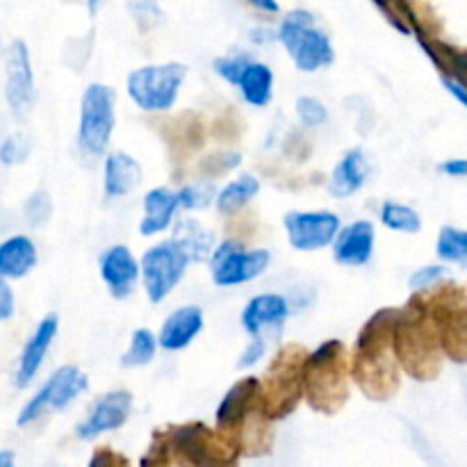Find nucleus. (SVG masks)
<instances>
[{
  "mask_svg": "<svg viewBox=\"0 0 467 467\" xmlns=\"http://www.w3.org/2000/svg\"><path fill=\"white\" fill-rule=\"evenodd\" d=\"M397 315L400 308L377 310L356 337L349 374L372 401H388L400 390V363L392 349Z\"/></svg>",
  "mask_w": 467,
  "mask_h": 467,
  "instance_id": "1",
  "label": "nucleus"
},
{
  "mask_svg": "<svg viewBox=\"0 0 467 467\" xmlns=\"http://www.w3.org/2000/svg\"><path fill=\"white\" fill-rule=\"evenodd\" d=\"M392 349L400 369H404L415 381H433L441 374L442 351L436 324L413 296L397 315Z\"/></svg>",
  "mask_w": 467,
  "mask_h": 467,
  "instance_id": "2",
  "label": "nucleus"
},
{
  "mask_svg": "<svg viewBox=\"0 0 467 467\" xmlns=\"http://www.w3.org/2000/svg\"><path fill=\"white\" fill-rule=\"evenodd\" d=\"M301 395L313 410L336 415L349 400V358L340 340H324L306 354Z\"/></svg>",
  "mask_w": 467,
  "mask_h": 467,
  "instance_id": "3",
  "label": "nucleus"
},
{
  "mask_svg": "<svg viewBox=\"0 0 467 467\" xmlns=\"http://www.w3.org/2000/svg\"><path fill=\"white\" fill-rule=\"evenodd\" d=\"M171 461L178 467H237L240 445L228 433L203 422H187L164 431Z\"/></svg>",
  "mask_w": 467,
  "mask_h": 467,
  "instance_id": "4",
  "label": "nucleus"
},
{
  "mask_svg": "<svg viewBox=\"0 0 467 467\" xmlns=\"http://www.w3.org/2000/svg\"><path fill=\"white\" fill-rule=\"evenodd\" d=\"M308 351L301 345H285L274 360L267 372L260 379V410L269 422L287 418L295 413L301 395V368Z\"/></svg>",
  "mask_w": 467,
  "mask_h": 467,
  "instance_id": "5",
  "label": "nucleus"
},
{
  "mask_svg": "<svg viewBox=\"0 0 467 467\" xmlns=\"http://www.w3.org/2000/svg\"><path fill=\"white\" fill-rule=\"evenodd\" d=\"M276 39L285 46L295 67L304 73L319 71L336 59L331 36L319 30L315 16L306 9H295L283 18Z\"/></svg>",
  "mask_w": 467,
  "mask_h": 467,
  "instance_id": "6",
  "label": "nucleus"
},
{
  "mask_svg": "<svg viewBox=\"0 0 467 467\" xmlns=\"http://www.w3.org/2000/svg\"><path fill=\"white\" fill-rule=\"evenodd\" d=\"M187 67L181 62L146 64L130 71L126 91L132 103L144 112H169L181 96Z\"/></svg>",
  "mask_w": 467,
  "mask_h": 467,
  "instance_id": "7",
  "label": "nucleus"
},
{
  "mask_svg": "<svg viewBox=\"0 0 467 467\" xmlns=\"http://www.w3.org/2000/svg\"><path fill=\"white\" fill-rule=\"evenodd\" d=\"M114 103L117 94L112 87L94 82L85 89L80 100V121H78V146L87 158H100L112 140Z\"/></svg>",
  "mask_w": 467,
  "mask_h": 467,
  "instance_id": "8",
  "label": "nucleus"
},
{
  "mask_svg": "<svg viewBox=\"0 0 467 467\" xmlns=\"http://www.w3.org/2000/svg\"><path fill=\"white\" fill-rule=\"evenodd\" d=\"M187 265L190 258L173 240L160 242L141 255L140 276L150 304H162L171 295L173 287L185 276Z\"/></svg>",
  "mask_w": 467,
  "mask_h": 467,
  "instance_id": "9",
  "label": "nucleus"
},
{
  "mask_svg": "<svg viewBox=\"0 0 467 467\" xmlns=\"http://www.w3.org/2000/svg\"><path fill=\"white\" fill-rule=\"evenodd\" d=\"M89 390V379L76 365H62L48 377V381L35 392L30 401L18 413V427H27L39 420L46 410H62L78 400L82 392Z\"/></svg>",
  "mask_w": 467,
  "mask_h": 467,
  "instance_id": "10",
  "label": "nucleus"
},
{
  "mask_svg": "<svg viewBox=\"0 0 467 467\" xmlns=\"http://www.w3.org/2000/svg\"><path fill=\"white\" fill-rule=\"evenodd\" d=\"M269 263L272 254L267 249L246 251L240 242L223 240L210 255V274L217 287H233L263 276Z\"/></svg>",
  "mask_w": 467,
  "mask_h": 467,
  "instance_id": "11",
  "label": "nucleus"
},
{
  "mask_svg": "<svg viewBox=\"0 0 467 467\" xmlns=\"http://www.w3.org/2000/svg\"><path fill=\"white\" fill-rule=\"evenodd\" d=\"M283 226H285L292 249L313 254L333 244L342 223L340 217L331 210H310V213L292 210L283 217Z\"/></svg>",
  "mask_w": 467,
  "mask_h": 467,
  "instance_id": "12",
  "label": "nucleus"
},
{
  "mask_svg": "<svg viewBox=\"0 0 467 467\" xmlns=\"http://www.w3.org/2000/svg\"><path fill=\"white\" fill-rule=\"evenodd\" d=\"M5 99L16 117H23L35 100V73L30 50L23 39L12 41L5 53Z\"/></svg>",
  "mask_w": 467,
  "mask_h": 467,
  "instance_id": "13",
  "label": "nucleus"
},
{
  "mask_svg": "<svg viewBox=\"0 0 467 467\" xmlns=\"http://www.w3.org/2000/svg\"><path fill=\"white\" fill-rule=\"evenodd\" d=\"M132 410V395L128 390H112L96 400L91 406L89 418L78 424L76 436L80 441H94L100 433L117 431L128 422Z\"/></svg>",
  "mask_w": 467,
  "mask_h": 467,
  "instance_id": "14",
  "label": "nucleus"
},
{
  "mask_svg": "<svg viewBox=\"0 0 467 467\" xmlns=\"http://www.w3.org/2000/svg\"><path fill=\"white\" fill-rule=\"evenodd\" d=\"M57 331H59V317L55 313L46 315V317L36 324L32 336L27 337L26 345H23L21 356H18V368H16V374H14V386L21 388V390L30 386L32 379L39 374L41 365H44L46 360V354H48Z\"/></svg>",
  "mask_w": 467,
  "mask_h": 467,
  "instance_id": "15",
  "label": "nucleus"
},
{
  "mask_svg": "<svg viewBox=\"0 0 467 467\" xmlns=\"http://www.w3.org/2000/svg\"><path fill=\"white\" fill-rule=\"evenodd\" d=\"M100 278L108 285L109 295L114 299L123 301L135 292L137 281H140V263L132 255V251L123 244H114L100 255Z\"/></svg>",
  "mask_w": 467,
  "mask_h": 467,
  "instance_id": "16",
  "label": "nucleus"
},
{
  "mask_svg": "<svg viewBox=\"0 0 467 467\" xmlns=\"http://www.w3.org/2000/svg\"><path fill=\"white\" fill-rule=\"evenodd\" d=\"M374 242H377V231H374V223L368 222V219L351 222L345 228L340 226L331 244L333 260L337 265H345V267H363L372 260Z\"/></svg>",
  "mask_w": 467,
  "mask_h": 467,
  "instance_id": "17",
  "label": "nucleus"
},
{
  "mask_svg": "<svg viewBox=\"0 0 467 467\" xmlns=\"http://www.w3.org/2000/svg\"><path fill=\"white\" fill-rule=\"evenodd\" d=\"M201 331H203V310L199 306H182L164 319L158 347L167 351H181L190 347Z\"/></svg>",
  "mask_w": 467,
  "mask_h": 467,
  "instance_id": "18",
  "label": "nucleus"
},
{
  "mask_svg": "<svg viewBox=\"0 0 467 467\" xmlns=\"http://www.w3.org/2000/svg\"><path fill=\"white\" fill-rule=\"evenodd\" d=\"M290 315V304L283 295H258L254 299H249V304L242 310V328H244L249 336H260L265 328L278 327L283 324Z\"/></svg>",
  "mask_w": 467,
  "mask_h": 467,
  "instance_id": "19",
  "label": "nucleus"
},
{
  "mask_svg": "<svg viewBox=\"0 0 467 467\" xmlns=\"http://www.w3.org/2000/svg\"><path fill=\"white\" fill-rule=\"evenodd\" d=\"M39 263L35 242L27 235H12L0 242V278L18 281L26 278Z\"/></svg>",
  "mask_w": 467,
  "mask_h": 467,
  "instance_id": "20",
  "label": "nucleus"
},
{
  "mask_svg": "<svg viewBox=\"0 0 467 467\" xmlns=\"http://www.w3.org/2000/svg\"><path fill=\"white\" fill-rule=\"evenodd\" d=\"M368 171L369 169L363 149H349L333 169L331 181H328V194L333 199H349L356 192L363 190Z\"/></svg>",
  "mask_w": 467,
  "mask_h": 467,
  "instance_id": "21",
  "label": "nucleus"
},
{
  "mask_svg": "<svg viewBox=\"0 0 467 467\" xmlns=\"http://www.w3.org/2000/svg\"><path fill=\"white\" fill-rule=\"evenodd\" d=\"M141 182V167L132 155L123 150H112L105 158V178L103 190L108 199H121L128 196Z\"/></svg>",
  "mask_w": 467,
  "mask_h": 467,
  "instance_id": "22",
  "label": "nucleus"
},
{
  "mask_svg": "<svg viewBox=\"0 0 467 467\" xmlns=\"http://www.w3.org/2000/svg\"><path fill=\"white\" fill-rule=\"evenodd\" d=\"M178 210L176 192L169 187H155V190L146 192L144 196V219L140 223V233L144 237H153L158 233L167 231L173 223Z\"/></svg>",
  "mask_w": 467,
  "mask_h": 467,
  "instance_id": "23",
  "label": "nucleus"
},
{
  "mask_svg": "<svg viewBox=\"0 0 467 467\" xmlns=\"http://www.w3.org/2000/svg\"><path fill=\"white\" fill-rule=\"evenodd\" d=\"M173 242L185 251L190 263H205L217 246V237L210 228H205L199 219L185 217L173 228Z\"/></svg>",
  "mask_w": 467,
  "mask_h": 467,
  "instance_id": "24",
  "label": "nucleus"
},
{
  "mask_svg": "<svg viewBox=\"0 0 467 467\" xmlns=\"http://www.w3.org/2000/svg\"><path fill=\"white\" fill-rule=\"evenodd\" d=\"M420 46L427 53V57L436 64L442 78H454V80L465 82V53L456 46L447 44V41L438 39L436 35H427V32H415Z\"/></svg>",
  "mask_w": 467,
  "mask_h": 467,
  "instance_id": "25",
  "label": "nucleus"
},
{
  "mask_svg": "<svg viewBox=\"0 0 467 467\" xmlns=\"http://www.w3.org/2000/svg\"><path fill=\"white\" fill-rule=\"evenodd\" d=\"M242 99L254 108H267L274 99V71L263 62L251 59L237 80Z\"/></svg>",
  "mask_w": 467,
  "mask_h": 467,
  "instance_id": "26",
  "label": "nucleus"
},
{
  "mask_svg": "<svg viewBox=\"0 0 467 467\" xmlns=\"http://www.w3.org/2000/svg\"><path fill=\"white\" fill-rule=\"evenodd\" d=\"M260 192V181L251 173H242L240 178L228 182L217 196H214V203L222 214H235L240 213L244 205H249L251 201L258 196Z\"/></svg>",
  "mask_w": 467,
  "mask_h": 467,
  "instance_id": "27",
  "label": "nucleus"
},
{
  "mask_svg": "<svg viewBox=\"0 0 467 467\" xmlns=\"http://www.w3.org/2000/svg\"><path fill=\"white\" fill-rule=\"evenodd\" d=\"M381 223L390 231L406 233V235H415L422 231V217L418 214V210L397 203V201H386L381 205Z\"/></svg>",
  "mask_w": 467,
  "mask_h": 467,
  "instance_id": "28",
  "label": "nucleus"
},
{
  "mask_svg": "<svg viewBox=\"0 0 467 467\" xmlns=\"http://www.w3.org/2000/svg\"><path fill=\"white\" fill-rule=\"evenodd\" d=\"M155 351H158V337L153 336V331H149V328H135L130 336L128 351L121 356V365L128 369L146 368L155 358Z\"/></svg>",
  "mask_w": 467,
  "mask_h": 467,
  "instance_id": "29",
  "label": "nucleus"
},
{
  "mask_svg": "<svg viewBox=\"0 0 467 467\" xmlns=\"http://www.w3.org/2000/svg\"><path fill=\"white\" fill-rule=\"evenodd\" d=\"M436 254L442 263L447 265H463L467 263V233L463 228L442 226L438 235Z\"/></svg>",
  "mask_w": 467,
  "mask_h": 467,
  "instance_id": "30",
  "label": "nucleus"
},
{
  "mask_svg": "<svg viewBox=\"0 0 467 467\" xmlns=\"http://www.w3.org/2000/svg\"><path fill=\"white\" fill-rule=\"evenodd\" d=\"M383 16L388 18L392 27L401 32V35H413L415 26V12L413 0H372Z\"/></svg>",
  "mask_w": 467,
  "mask_h": 467,
  "instance_id": "31",
  "label": "nucleus"
},
{
  "mask_svg": "<svg viewBox=\"0 0 467 467\" xmlns=\"http://www.w3.org/2000/svg\"><path fill=\"white\" fill-rule=\"evenodd\" d=\"M128 12H130L132 21L137 23V27H140L144 35L164 21L162 7H160L158 0H130V3H128Z\"/></svg>",
  "mask_w": 467,
  "mask_h": 467,
  "instance_id": "32",
  "label": "nucleus"
},
{
  "mask_svg": "<svg viewBox=\"0 0 467 467\" xmlns=\"http://www.w3.org/2000/svg\"><path fill=\"white\" fill-rule=\"evenodd\" d=\"M214 185L213 182H194V185H185L182 190L176 192L178 208L185 210H203L213 203L214 199Z\"/></svg>",
  "mask_w": 467,
  "mask_h": 467,
  "instance_id": "33",
  "label": "nucleus"
},
{
  "mask_svg": "<svg viewBox=\"0 0 467 467\" xmlns=\"http://www.w3.org/2000/svg\"><path fill=\"white\" fill-rule=\"evenodd\" d=\"M295 109L299 121L308 128L322 126V123H327L328 119L327 105H324L319 99H315V96H299V99H296Z\"/></svg>",
  "mask_w": 467,
  "mask_h": 467,
  "instance_id": "34",
  "label": "nucleus"
},
{
  "mask_svg": "<svg viewBox=\"0 0 467 467\" xmlns=\"http://www.w3.org/2000/svg\"><path fill=\"white\" fill-rule=\"evenodd\" d=\"M27 155H30V140H27L23 132H14L7 140L0 144V162L5 167H14V164L26 162Z\"/></svg>",
  "mask_w": 467,
  "mask_h": 467,
  "instance_id": "35",
  "label": "nucleus"
},
{
  "mask_svg": "<svg viewBox=\"0 0 467 467\" xmlns=\"http://www.w3.org/2000/svg\"><path fill=\"white\" fill-rule=\"evenodd\" d=\"M50 213H53V203H50V194L46 190H36L23 205V214L30 226H41L48 222Z\"/></svg>",
  "mask_w": 467,
  "mask_h": 467,
  "instance_id": "36",
  "label": "nucleus"
},
{
  "mask_svg": "<svg viewBox=\"0 0 467 467\" xmlns=\"http://www.w3.org/2000/svg\"><path fill=\"white\" fill-rule=\"evenodd\" d=\"M249 62H251V57L246 53L223 55V57L214 59L213 68H214V73H217L219 78H223V80L231 82V85H237V80H240L242 71H244V67Z\"/></svg>",
  "mask_w": 467,
  "mask_h": 467,
  "instance_id": "37",
  "label": "nucleus"
},
{
  "mask_svg": "<svg viewBox=\"0 0 467 467\" xmlns=\"http://www.w3.org/2000/svg\"><path fill=\"white\" fill-rule=\"evenodd\" d=\"M442 281H450V269L442 267V265H429V267L418 269L413 276L409 278V285L413 292L429 290V287L438 285Z\"/></svg>",
  "mask_w": 467,
  "mask_h": 467,
  "instance_id": "38",
  "label": "nucleus"
},
{
  "mask_svg": "<svg viewBox=\"0 0 467 467\" xmlns=\"http://www.w3.org/2000/svg\"><path fill=\"white\" fill-rule=\"evenodd\" d=\"M240 162H242L240 153H214L201 162V173H203L205 178L223 176V173H228V171H233V169L240 167Z\"/></svg>",
  "mask_w": 467,
  "mask_h": 467,
  "instance_id": "39",
  "label": "nucleus"
},
{
  "mask_svg": "<svg viewBox=\"0 0 467 467\" xmlns=\"http://www.w3.org/2000/svg\"><path fill=\"white\" fill-rule=\"evenodd\" d=\"M171 451H169V445H167V436H164V431H155L153 436V445H150V450L146 451V456L141 459L140 467H171Z\"/></svg>",
  "mask_w": 467,
  "mask_h": 467,
  "instance_id": "40",
  "label": "nucleus"
},
{
  "mask_svg": "<svg viewBox=\"0 0 467 467\" xmlns=\"http://www.w3.org/2000/svg\"><path fill=\"white\" fill-rule=\"evenodd\" d=\"M254 340L249 342V345L244 347V351H242L240 356V363H237V368L240 369H246V368H254V365H258L260 360H263L265 351H267V347H265V340L260 336H251Z\"/></svg>",
  "mask_w": 467,
  "mask_h": 467,
  "instance_id": "41",
  "label": "nucleus"
},
{
  "mask_svg": "<svg viewBox=\"0 0 467 467\" xmlns=\"http://www.w3.org/2000/svg\"><path fill=\"white\" fill-rule=\"evenodd\" d=\"M89 467H130L123 456L114 454L112 450H96V454L91 456Z\"/></svg>",
  "mask_w": 467,
  "mask_h": 467,
  "instance_id": "42",
  "label": "nucleus"
},
{
  "mask_svg": "<svg viewBox=\"0 0 467 467\" xmlns=\"http://www.w3.org/2000/svg\"><path fill=\"white\" fill-rule=\"evenodd\" d=\"M14 315V290L5 278H0V322Z\"/></svg>",
  "mask_w": 467,
  "mask_h": 467,
  "instance_id": "43",
  "label": "nucleus"
},
{
  "mask_svg": "<svg viewBox=\"0 0 467 467\" xmlns=\"http://www.w3.org/2000/svg\"><path fill=\"white\" fill-rule=\"evenodd\" d=\"M438 171L445 173L450 178H465L467 173V162L463 158H454V160H445V162L438 167Z\"/></svg>",
  "mask_w": 467,
  "mask_h": 467,
  "instance_id": "44",
  "label": "nucleus"
},
{
  "mask_svg": "<svg viewBox=\"0 0 467 467\" xmlns=\"http://www.w3.org/2000/svg\"><path fill=\"white\" fill-rule=\"evenodd\" d=\"M442 82H445V89L450 91L451 96H454L456 100H459L461 105H467V87H465V82H461V80H454V78H442Z\"/></svg>",
  "mask_w": 467,
  "mask_h": 467,
  "instance_id": "45",
  "label": "nucleus"
},
{
  "mask_svg": "<svg viewBox=\"0 0 467 467\" xmlns=\"http://www.w3.org/2000/svg\"><path fill=\"white\" fill-rule=\"evenodd\" d=\"M249 3L254 5L255 9H260V12H267V14H276L278 9H281L278 0H249Z\"/></svg>",
  "mask_w": 467,
  "mask_h": 467,
  "instance_id": "46",
  "label": "nucleus"
},
{
  "mask_svg": "<svg viewBox=\"0 0 467 467\" xmlns=\"http://www.w3.org/2000/svg\"><path fill=\"white\" fill-rule=\"evenodd\" d=\"M108 3V0H87V9H89V16H96L100 12V7Z\"/></svg>",
  "mask_w": 467,
  "mask_h": 467,
  "instance_id": "47",
  "label": "nucleus"
},
{
  "mask_svg": "<svg viewBox=\"0 0 467 467\" xmlns=\"http://www.w3.org/2000/svg\"><path fill=\"white\" fill-rule=\"evenodd\" d=\"M0 467H14V454H12V451H7V450L0 451Z\"/></svg>",
  "mask_w": 467,
  "mask_h": 467,
  "instance_id": "48",
  "label": "nucleus"
}]
</instances>
